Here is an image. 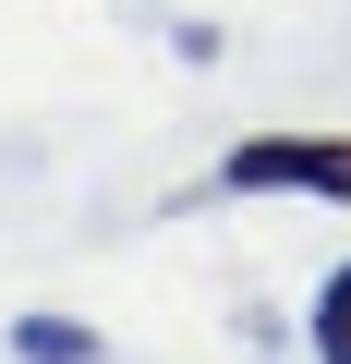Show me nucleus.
<instances>
[{
    "mask_svg": "<svg viewBox=\"0 0 351 364\" xmlns=\"http://www.w3.org/2000/svg\"><path fill=\"white\" fill-rule=\"evenodd\" d=\"M315 364H351V267H327L315 291Z\"/></svg>",
    "mask_w": 351,
    "mask_h": 364,
    "instance_id": "obj_3",
    "label": "nucleus"
},
{
    "mask_svg": "<svg viewBox=\"0 0 351 364\" xmlns=\"http://www.w3.org/2000/svg\"><path fill=\"white\" fill-rule=\"evenodd\" d=\"M13 364H97L85 316H13Z\"/></svg>",
    "mask_w": 351,
    "mask_h": 364,
    "instance_id": "obj_2",
    "label": "nucleus"
},
{
    "mask_svg": "<svg viewBox=\"0 0 351 364\" xmlns=\"http://www.w3.org/2000/svg\"><path fill=\"white\" fill-rule=\"evenodd\" d=\"M230 195H315V207H351V134H255L230 146Z\"/></svg>",
    "mask_w": 351,
    "mask_h": 364,
    "instance_id": "obj_1",
    "label": "nucleus"
}]
</instances>
